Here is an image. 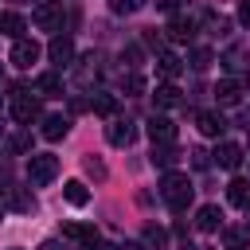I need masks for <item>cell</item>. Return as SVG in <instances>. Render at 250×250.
<instances>
[{
  "mask_svg": "<svg viewBox=\"0 0 250 250\" xmlns=\"http://www.w3.org/2000/svg\"><path fill=\"white\" fill-rule=\"evenodd\" d=\"M105 137H109V145L113 148H129L133 141H137V129H133V121H109V129H105Z\"/></svg>",
  "mask_w": 250,
  "mask_h": 250,
  "instance_id": "8",
  "label": "cell"
},
{
  "mask_svg": "<svg viewBox=\"0 0 250 250\" xmlns=\"http://www.w3.org/2000/svg\"><path fill=\"white\" fill-rule=\"evenodd\" d=\"M164 242H168V230H164V227H152V223H148V227H145V246H156V250H160Z\"/></svg>",
  "mask_w": 250,
  "mask_h": 250,
  "instance_id": "28",
  "label": "cell"
},
{
  "mask_svg": "<svg viewBox=\"0 0 250 250\" xmlns=\"http://www.w3.org/2000/svg\"><path fill=\"white\" fill-rule=\"evenodd\" d=\"M90 109L102 113V117H113V113H117V98H113V94H94V98H90Z\"/></svg>",
  "mask_w": 250,
  "mask_h": 250,
  "instance_id": "24",
  "label": "cell"
},
{
  "mask_svg": "<svg viewBox=\"0 0 250 250\" xmlns=\"http://www.w3.org/2000/svg\"><path fill=\"white\" fill-rule=\"evenodd\" d=\"M219 227H223V211H219L215 203H203V207L195 211V230L211 234V230H219Z\"/></svg>",
  "mask_w": 250,
  "mask_h": 250,
  "instance_id": "9",
  "label": "cell"
},
{
  "mask_svg": "<svg viewBox=\"0 0 250 250\" xmlns=\"http://www.w3.org/2000/svg\"><path fill=\"white\" fill-rule=\"evenodd\" d=\"M8 148H12V152H27V148H31V137H27V133H16V137L8 141Z\"/></svg>",
  "mask_w": 250,
  "mask_h": 250,
  "instance_id": "31",
  "label": "cell"
},
{
  "mask_svg": "<svg viewBox=\"0 0 250 250\" xmlns=\"http://www.w3.org/2000/svg\"><path fill=\"white\" fill-rule=\"evenodd\" d=\"M176 160H180V148H176V145H152V164H156V168L172 172Z\"/></svg>",
  "mask_w": 250,
  "mask_h": 250,
  "instance_id": "15",
  "label": "cell"
},
{
  "mask_svg": "<svg viewBox=\"0 0 250 250\" xmlns=\"http://www.w3.org/2000/svg\"><path fill=\"white\" fill-rule=\"evenodd\" d=\"M82 164H86V172H90V176H94V180H105V164H102V160H98V156H86V160H82Z\"/></svg>",
  "mask_w": 250,
  "mask_h": 250,
  "instance_id": "30",
  "label": "cell"
},
{
  "mask_svg": "<svg viewBox=\"0 0 250 250\" xmlns=\"http://www.w3.org/2000/svg\"><path fill=\"white\" fill-rule=\"evenodd\" d=\"M35 90H39V94H62V78H59V70L39 74V78H35Z\"/></svg>",
  "mask_w": 250,
  "mask_h": 250,
  "instance_id": "23",
  "label": "cell"
},
{
  "mask_svg": "<svg viewBox=\"0 0 250 250\" xmlns=\"http://www.w3.org/2000/svg\"><path fill=\"white\" fill-rule=\"evenodd\" d=\"M0 211H4V207H0Z\"/></svg>",
  "mask_w": 250,
  "mask_h": 250,
  "instance_id": "40",
  "label": "cell"
},
{
  "mask_svg": "<svg viewBox=\"0 0 250 250\" xmlns=\"http://www.w3.org/2000/svg\"><path fill=\"white\" fill-rule=\"evenodd\" d=\"M47 59H51L55 66H70V59H74V39H70V35H55V39L47 43Z\"/></svg>",
  "mask_w": 250,
  "mask_h": 250,
  "instance_id": "6",
  "label": "cell"
},
{
  "mask_svg": "<svg viewBox=\"0 0 250 250\" xmlns=\"http://www.w3.org/2000/svg\"><path fill=\"white\" fill-rule=\"evenodd\" d=\"M12 117L20 121V125H31L35 117H39V98H31V90L27 86H12Z\"/></svg>",
  "mask_w": 250,
  "mask_h": 250,
  "instance_id": "2",
  "label": "cell"
},
{
  "mask_svg": "<svg viewBox=\"0 0 250 250\" xmlns=\"http://www.w3.org/2000/svg\"><path fill=\"white\" fill-rule=\"evenodd\" d=\"M227 199L246 211V207H250V180H230V184H227Z\"/></svg>",
  "mask_w": 250,
  "mask_h": 250,
  "instance_id": "18",
  "label": "cell"
},
{
  "mask_svg": "<svg viewBox=\"0 0 250 250\" xmlns=\"http://www.w3.org/2000/svg\"><path fill=\"white\" fill-rule=\"evenodd\" d=\"M31 20H35L39 31H62V8L59 4H39L31 12Z\"/></svg>",
  "mask_w": 250,
  "mask_h": 250,
  "instance_id": "5",
  "label": "cell"
},
{
  "mask_svg": "<svg viewBox=\"0 0 250 250\" xmlns=\"http://www.w3.org/2000/svg\"><path fill=\"white\" fill-rule=\"evenodd\" d=\"M121 250H148V246H145V242H125Z\"/></svg>",
  "mask_w": 250,
  "mask_h": 250,
  "instance_id": "38",
  "label": "cell"
},
{
  "mask_svg": "<svg viewBox=\"0 0 250 250\" xmlns=\"http://www.w3.org/2000/svg\"><path fill=\"white\" fill-rule=\"evenodd\" d=\"M188 66H191V70H207V66H211V51H207V47H191Z\"/></svg>",
  "mask_w": 250,
  "mask_h": 250,
  "instance_id": "26",
  "label": "cell"
},
{
  "mask_svg": "<svg viewBox=\"0 0 250 250\" xmlns=\"http://www.w3.org/2000/svg\"><path fill=\"white\" fill-rule=\"evenodd\" d=\"M168 35H172L176 43H188V39L195 35V20H188V16H172V23H168Z\"/></svg>",
  "mask_w": 250,
  "mask_h": 250,
  "instance_id": "14",
  "label": "cell"
},
{
  "mask_svg": "<svg viewBox=\"0 0 250 250\" xmlns=\"http://www.w3.org/2000/svg\"><path fill=\"white\" fill-rule=\"evenodd\" d=\"M39 55H43V47H39L35 39H16V43H12V55H8V59H12V66L27 70L31 62H39Z\"/></svg>",
  "mask_w": 250,
  "mask_h": 250,
  "instance_id": "4",
  "label": "cell"
},
{
  "mask_svg": "<svg viewBox=\"0 0 250 250\" xmlns=\"http://www.w3.org/2000/svg\"><path fill=\"white\" fill-rule=\"evenodd\" d=\"M191 156H195V164H199V168H207V152H203V148H191Z\"/></svg>",
  "mask_w": 250,
  "mask_h": 250,
  "instance_id": "35",
  "label": "cell"
},
{
  "mask_svg": "<svg viewBox=\"0 0 250 250\" xmlns=\"http://www.w3.org/2000/svg\"><path fill=\"white\" fill-rule=\"evenodd\" d=\"M238 20H242V23H246V27H250V0H246V4H242V8H238Z\"/></svg>",
  "mask_w": 250,
  "mask_h": 250,
  "instance_id": "36",
  "label": "cell"
},
{
  "mask_svg": "<svg viewBox=\"0 0 250 250\" xmlns=\"http://www.w3.org/2000/svg\"><path fill=\"white\" fill-rule=\"evenodd\" d=\"M215 98H219L223 105H234V102L242 98V82H234V78H223V82L215 86Z\"/></svg>",
  "mask_w": 250,
  "mask_h": 250,
  "instance_id": "19",
  "label": "cell"
},
{
  "mask_svg": "<svg viewBox=\"0 0 250 250\" xmlns=\"http://www.w3.org/2000/svg\"><path fill=\"white\" fill-rule=\"evenodd\" d=\"M152 102H156L160 109H168V105H180V90H176V82H160V86L152 90Z\"/></svg>",
  "mask_w": 250,
  "mask_h": 250,
  "instance_id": "20",
  "label": "cell"
},
{
  "mask_svg": "<svg viewBox=\"0 0 250 250\" xmlns=\"http://www.w3.org/2000/svg\"><path fill=\"white\" fill-rule=\"evenodd\" d=\"M62 195H66V203H74V207H86V203H90V191H86L82 180H66V184H62Z\"/></svg>",
  "mask_w": 250,
  "mask_h": 250,
  "instance_id": "21",
  "label": "cell"
},
{
  "mask_svg": "<svg viewBox=\"0 0 250 250\" xmlns=\"http://www.w3.org/2000/svg\"><path fill=\"white\" fill-rule=\"evenodd\" d=\"M59 176V156H51V152H31L27 156V180L31 184H51Z\"/></svg>",
  "mask_w": 250,
  "mask_h": 250,
  "instance_id": "3",
  "label": "cell"
},
{
  "mask_svg": "<svg viewBox=\"0 0 250 250\" xmlns=\"http://www.w3.org/2000/svg\"><path fill=\"white\" fill-rule=\"evenodd\" d=\"M215 164H219V168H227V172H234V168L242 164V148H238L234 141H223V145L215 148Z\"/></svg>",
  "mask_w": 250,
  "mask_h": 250,
  "instance_id": "11",
  "label": "cell"
},
{
  "mask_svg": "<svg viewBox=\"0 0 250 250\" xmlns=\"http://www.w3.org/2000/svg\"><path fill=\"white\" fill-rule=\"evenodd\" d=\"M223 242H227V250H246L250 230H242V227H227V230H223Z\"/></svg>",
  "mask_w": 250,
  "mask_h": 250,
  "instance_id": "25",
  "label": "cell"
},
{
  "mask_svg": "<svg viewBox=\"0 0 250 250\" xmlns=\"http://www.w3.org/2000/svg\"><path fill=\"white\" fill-rule=\"evenodd\" d=\"M246 82H250V74H246Z\"/></svg>",
  "mask_w": 250,
  "mask_h": 250,
  "instance_id": "39",
  "label": "cell"
},
{
  "mask_svg": "<svg viewBox=\"0 0 250 250\" xmlns=\"http://www.w3.org/2000/svg\"><path fill=\"white\" fill-rule=\"evenodd\" d=\"M195 125H199V133H203V137H223V129H227L223 113H215V109H203V113H195Z\"/></svg>",
  "mask_w": 250,
  "mask_h": 250,
  "instance_id": "10",
  "label": "cell"
},
{
  "mask_svg": "<svg viewBox=\"0 0 250 250\" xmlns=\"http://www.w3.org/2000/svg\"><path fill=\"white\" fill-rule=\"evenodd\" d=\"M191 180L184 176V172H164V180H160V199L172 207V211H188V203H191Z\"/></svg>",
  "mask_w": 250,
  "mask_h": 250,
  "instance_id": "1",
  "label": "cell"
},
{
  "mask_svg": "<svg viewBox=\"0 0 250 250\" xmlns=\"http://www.w3.org/2000/svg\"><path fill=\"white\" fill-rule=\"evenodd\" d=\"M39 250H66L59 238H47V242H39Z\"/></svg>",
  "mask_w": 250,
  "mask_h": 250,
  "instance_id": "34",
  "label": "cell"
},
{
  "mask_svg": "<svg viewBox=\"0 0 250 250\" xmlns=\"http://www.w3.org/2000/svg\"><path fill=\"white\" fill-rule=\"evenodd\" d=\"M156 8H164V12H176V8H180V0H156Z\"/></svg>",
  "mask_w": 250,
  "mask_h": 250,
  "instance_id": "37",
  "label": "cell"
},
{
  "mask_svg": "<svg viewBox=\"0 0 250 250\" xmlns=\"http://www.w3.org/2000/svg\"><path fill=\"white\" fill-rule=\"evenodd\" d=\"M121 90H129V94H141V90H145V78H141V74H125V78H121Z\"/></svg>",
  "mask_w": 250,
  "mask_h": 250,
  "instance_id": "29",
  "label": "cell"
},
{
  "mask_svg": "<svg viewBox=\"0 0 250 250\" xmlns=\"http://www.w3.org/2000/svg\"><path fill=\"white\" fill-rule=\"evenodd\" d=\"M156 70H160V74H164V78L172 82V78H176V74L184 70V59H180L176 51H160V55H156Z\"/></svg>",
  "mask_w": 250,
  "mask_h": 250,
  "instance_id": "13",
  "label": "cell"
},
{
  "mask_svg": "<svg viewBox=\"0 0 250 250\" xmlns=\"http://www.w3.org/2000/svg\"><path fill=\"white\" fill-rule=\"evenodd\" d=\"M148 0H109V12H117V16H133V12H141Z\"/></svg>",
  "mask_w": 250,
  "mask_h": 250,
  "instance_id": "27",
  "label": "cell"
},
{
  "mask_svg": "<svg viewBox=\"0 0 250 250\" xmlns=\"http://www.w3.org/2000/svg\"><path fill=\"white\" fill-rule=\"evenodd\" d=\"M82 62H98V59H94V55H86ZM94 74H98V66H78V82H90Z\"/></svg>",
  "mask_w": 250,
  "mask_h": 250,
  "instance_id": "32",
  "label": "cell"
},
{
  "mask_svg": "<svg viewBox=\"0 0 250 250\" xmlns=\"http://www.w3.org/2000/svg\"><path fill=\"white\" fill-rule=\"evenodd\" d=\"M145 133H148L152 145H176V125H172L168 117H148Z\"/></svg>",
  "mask_w": 250,
  "mask_h": 250,
  "instance_id": "7",
  "label": "cell"
},
{
  "mask_svg": "<svg viewBox=\"0 0 250 250\" xmlns=\"http://www.w3.org/2000/svg\"><path fill=\"white\" fill-rule=\"evenodd\" d=\"M62 238H70V242H82V246H86V242H90V238H98V234H94V227H90V223H66V227H62Z\"/></svg>",
  "mask_w": 250,
  "mask_h": 250,
  "instance_id": "22",
  "label": "cell"
},
{
  "mask_svg": "<svg viewBox=\"0 0 250 250\" xmlns=\"http://www.w3.org/2000/svg\"><path fill=\"white\" fill-rule=\"evenodd\" d=\"M23 31H27L23 16H16V12H4V16H0V35H8V39H23Z\"/></svg>",
  "mask_w": 250,
  "mask_h": 250,
  "instance_id": "17",
  "label": "cell"
},
{
  "mask_svg": "<svg viewBox=\"0 0 250 250\" xmlns=\"http://www.w3.org/2000/svg\"><path fill=\"white\" fill-rule=\"evenodd\" d=\"M39 133H43L47 141H59V137H66V133H70V117H62V113H47Z\"/></svg>",
  "mask_w": 250,
  "mask_h": 250,
  "instance_id": "12",
  "label": "cell"
},
{
  "mask_svg": "<svg viewBox=\"0 0 250 250\" xmlns=\"http://www.w3.org/2000/svg\"><path fill=\"white\" fill-rule=\"evenodd\" d=\"M4 199H8V207H16V211H35V199H31L23 188H16V184L4 188Z\"/></svg>",
  "mask_w": 250,
  "mask_h": 250,
  "instance_id": "16",
  "label": "cell"
},
{
  "mask_svg": "<svg viewBox=\"0 0 250 250\" xmlns=\"http://www.w3.org/2000/svg\"><path fill=\"white\" fill-rule=\"evenodd\" d=\"M82 250H117V246H109V242H105V238H90V242H86V246H82Z\"/></svg>",
  "mask_w": 250,
  "mask_h": 250,
  "instance_id": "33",
  "label": "cell"
}]
</instances>
